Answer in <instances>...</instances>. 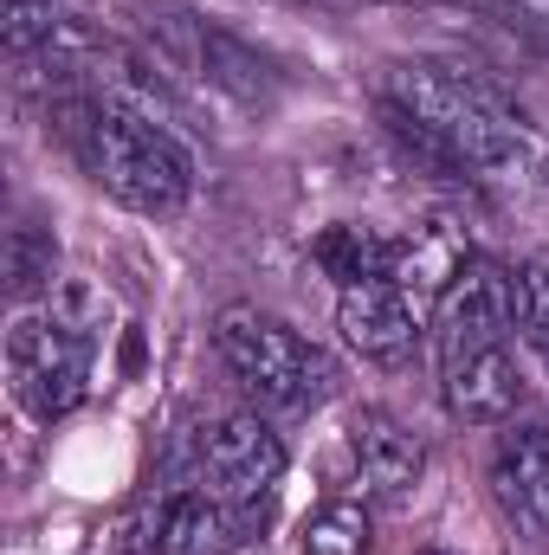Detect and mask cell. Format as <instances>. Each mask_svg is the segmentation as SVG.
Returning <instances> with one entry per match:
<instances>
[{
	"mask_svg": "<svg viewBox=\"0 0 549 555\" xmlns=\"http://www.w3.org/2000/svg\"><path fill=\"white\" fill-rule=\"evenodd\" d=\"M375 104H382V130L420 168L505 201L549 194V137L491 78L439 59H395L382 65Z\"/></svg>",
	"mask_w": 549,
	"mask_h": 555,
	"instance_id": "1",
	"label": "cell"
},
{
	"mask_svg": "<svg viewBox=\"0 0 549 555\" xmlns=\"http://www.w3.org/2000/svg\"><path fill=\"white\" fill-rule=\"evenodd\" d=\"M46 137L59 155L124 214L142 220H181L194 201V155L181 130L117 104L111 91L91 85H59L46 98Z\"/></svg>",
	"mask_w": 549,
	"mask_h": 555,
	"instance_id": "2",
	"label": "cell"
},
{
	"mask_svg": "<svg viewBox=\"0 0 549 555\" xmlns=\"http://www.w3.org/2000/svg\"><path fill=\"white\" fill-rule=\"evenodd\" d=\"M439 401L465 426H511L531 408V375L518 362V266L478 259L433 304Z\"/></svg>",
	"mask_w": 549,
	"mask_h": 555,
	"instance_id": "3",
	"label": "cell"
},
{
	"mask_svg": "<svg viewBox=\"0 0 549 555\" xmlns=\"http://www.w3.org/2000/svg\"><path fill=\"white\" fill-rule=\"evenodd\" d=\"M214 356L259 414H310L343 382V369L323 343H310L304 330H291L284 317L259 310V304H227L214 317Z\"/></svg>",
	"mask_w": 549,
	"mask_h": 555,
	"instance_id": "4",
	"label": "cell"
},
{
	"mask_svg": "<svg viewBox=\"0 0 549 555\" xmlns=\"http://www.w3.org/2000/svg\"><path fill=\"white\" fill-rule=\"evenodd\" d=\"M149 39H155V59L168 65V78H188L201 98H220L227 111H246V117H272L291 85V72L266 46L240 39L233 26H214L194 7H155Z\"/></svg>",
	"mask_w": 549,
	"mask_h": 555,
	"instance_id": "5",
	"label": "cell"
},
{
	"mask_svg": "<svg viewBox=\"0 0 549 555\" xmlns=\"http://www.w3.org/2000/svg\"><path fill=\"white\" fill-rule=\"evenodd\" d=\"M98 369V323L78 304H33L7 330V395L13 408L39 426H59L65 414L85 408Z\"/></svg>",
	"mask_w": 549,
	"mask_h": 555,
	"instance_id": "6",
	"label": "cell"
},
{
	"mask_svg": "<svg viewBox=\"0 0 549 555\" xmlns=\"http://www.w3.org/2000/svg\"><path fill=\"white\" fill-rule=\"evenodd\" d=\"M194 485L214 491L240 530L266 524L278 485H284V446L266 414H220L194 433Z\"/></svg>",
	"mask_w": 549,
	"mask_h": 555,
	"instance_id": "7",
	"label": "cell"
},
{
	"mask_svg": "<svg viewBox=\"0 0 549 555\" xmlns=\"http://www.w3.org/2000/svg\"><path fill=\"white\" fill-rule=\"evenodd\" d=\"M336 330L343 343L375 369H408L433 330V310L413 297L401 278H362L336 291Z\"/></svg>",
	"mask_w": 549,
	"mask_h": 555,
	"instance_id": "8",
	"label": "cell"
},
{
	"mask_svg": "<svg viewBox=\"0 0 549 555\" xmlns=\"http://www.w3.org/2000/svg\"><path fill=\"white\" fill-rule=\"evenodd\" d=\"M485 485H491L498 517L518 537L549 543V426L544 420H511L498 433L491 465H485Z\"/></svg>",
	"mask_w": 549,
	"mask_h": 555,
	"instance_id": "9",
	"label": "cell"
},
{
	"mask_svg": "<svg viewBox=\"0 0 549 555\" xmlns=\"http://www.w3.org/2000/svg\"><path fill=\"white\" fill-rule=\"evenodd\" d=\"M349 465L369 504H408L426 478V439L388 408H356L349 414Z\"/></svg>",
	"mask_w": 549,
	"mask_h": 555,
	"instance_id": "10",
	"label": "cell"
},
{
	"mask_svg": "<svg viewBox=\"0 0 549 555\" xmlns=\"http://www.w3.org/2000/svg\"><path fill=\"white\" fill-rule=\"evenodd\" d=\"M233 543H240L233 511H227L214 491H201L194 478H188V485H175V491L155 504L149 555H233Z\"/></svg>",
	"mask_w": 549,
	"mask_h": 555,
	"instance_id": "11",
	"label": "cell"
},
{
	"mask_svg": "<svg viewBox=\"0 0 549 555\" xmlns=\"http://www.w3.org/2000/svg\"><path fill=\"white\" fill-rule=\"evenodd\" d=\"M52 284H59V233L33 207H20L7 227V297L13 310H33L52 297Z\"/></svg>",
	"mask_w": 549,
	"mask_h": 555,
	"instance_id": "12",
	"label": "cell"
},
{
	"mask_svg": "<svg viewBox=\"0 0 549 555\" xmlns=\"http://www.w3.org/2000/svg\"><path fill=\"white\" fill-rule=\"evenodd\" d=\"M310 259H317V272L336 278V291H343V284H362V278H395L401 240H388L375 227H356V220H336V227H323L310 240Z\"/></svg>",
	"mask_w": 549,
	"mask_h": 555,
	"instance_id": "13",
	"label": "cell"
},
{
	"mask_svg": "<svg viewBox=\"0 0 549 555\" xmlns=\"http://www.w3.org/2000/svg\"><path fill=\"white\" fill-rule=\"evenodd\" d=\"M369 543H375L369 498H323L304 517V555H369Z\"/></svg>",
	"mask_w": 549,
	"mask_h": 555,
	"instance_id": "14",
	"label": "cell"
},
{
	"mask_svg": "<svg viewBox=\"0 0 549 555\" xmlns=\"http://www.w3.org/2000/svg\"><path fill=\"white\" fill-rule=\"evenodd\" d=\"M518 343L549 369V253L518 266Z\"/></svg>",
	"mask_w": 549,
	"mask_h": 555,
	"instance_id": "15",
	"label": "cell"
},
{
	"mask_svg": "<svg viewBox=\"0 0 549 555\" xmlns=\"http://www.w3.org/2000/svg\"><path fill=\"white\" fill-rule=\"evenodd\" d=\"M472 7H485L498 26H511L518 39H531V46L549 52V0H472Z\"/></svg>",
	"mask_w": 549,
	"mask_h": 555,
	"instance_id": "16",
	"label": "cell"
},
{
	"mask_svg": "<svg viewBox=\"0 0 549 555\" xmlns=\"http://www.w3.org/2000/svg\"><path fill=\"white\" fill-rule=\"evenodd\" d=\"M408 555H452V550H408Z\"/></svg>",
	"mask_w": 549,
	"mask_h": 555,
	"instance_id": "17",
	"label": "cell"
}]
</instances>
